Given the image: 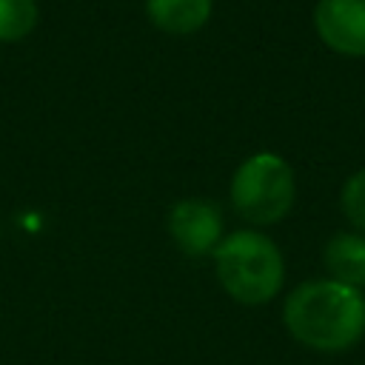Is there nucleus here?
I'll return each mask as SVG.
<instances>
[{
	"mask_svg": "<svg viewBox=\"0 0 365 365\" xmlns=\"http://www.w3.org/2000/svg\"><path fill=\"white\" fill-rule=\"evenodd\" d=\"M214 0H145L148 23L168 37H191L208 26Z\"/></svg>",
	"mask_w": 365,
	"mask_h": 365,
	"instance_id": "nucleus-6",
	"label": "nucleus"
},
{
	"mask_svg": "<svg viewBox=\"0 0 365 365\" xmlns=\"http://www.w3.org/2000/svg\"><path fill=\"white\" fill-rule=\"evenodd\" d=\"M228 202L248 228H268L282 222L297 202V177L277 151L248 154L231 174Z\"/></svg>",
	"mask_w": 365,
	"mask_h": 365,
	"instance_id": "nucleus-3",
	"label": "nucleus"
},
{
	"mask_svg": "<svg viewBox=\"0 0 365 365\" xmlns=\"http://www.w3.org/2000/svg\"><path fill=\"white\" fill-rule=\"evenodd\" d=\"M211 259L220 288L240 305H265L285 285V257L262 228L228 231Z\"/></svg>",
	"mask_w": 365,
	"mask_h": 365,
	"instance_id": "nucleus-2",
	"label": "nucleus"
},
{
	"mask_svg": "<svg viewBox=\"0 0 365 365\" xmlns=\"http://www.w3.org/2000/svg\"><path fill=\"white\" fill-rule=\"evenodd\" d=\"M322 262L331 279L365 288V234L359 231H339L334 234L322 248Z\"/></svg>",
	"mask_w": 365,
	"mask_h": 365,
	"instance_id": "nucleus-7",
	"label": "nucleus"
},
{
	"mask_svg": "<svg viewBox=\"0 0 365 365\" xmlns=\"http://www.w3.org/2000/svg\"><path fill=\"white\" fill-rule=\"evenodd\" d=\"M314 31L339 57H365V0H317Z\"/></svg>",
	"mask_w": 365,
	"mask_h": 365,
	"instance_id": "nucleus-5",
	"label": "nucleus"
},
{
	"mask_svg": "<svg viewBox=\"0 0 365 365\" xmlns=\"http://www.w3.org/2000/svg\"><path fill=\"white\" fill-rule=\"evenodd\" d=\"M168 237L174 248L191 259L211 257L220 240L225 237L222 208L202 197H182L168 208L165 217Z\"/></svg>",
	"mask_w": 365,
	"mask_h": 365,
	"instance_id": "nucleus-4",
	"label": "nucleus"
},
{
	"mask_svg": "<svg viewBox=\"0 0 365 365\" xmlns=\"http://www.w3.org/2000/svg\"><path fill=\"white\" fill-rule=\"evenodd\" d=\"M40 23L37 0H0V43L26 40Z\"/></svg>",
	"mask_w": 365,
	"mask_h": 365,
	"instance_id": "nucleus-8",
	"label": "nucleus"
},
{
	"mask_svg": "<svg viewBox=\"0 0 365 365\" xmlns=\"http://www.w3.org/2000/svg\"><path fill=\"white\" fill-rule=\"evenodd\" d=\"M339 208L345 214V220L351 222V231L365 234V168L354 171L342 191H339Z\"/></svg>",
	"mask_w": 365,
	"mask_h": 365,
	"instance_id": "nucleus-9",
	"label": "nucleus"
},
{
	"mask_svg": "<svg viewBox=\"0 0 365 365\" xmlns=\"http://www.w3.org/2000/svg\"><path fill=\"white\" fill-rule=\"evenodd\" d=\"M282 325L317 354H342L365 336V294L331 277L305 279L288 291Z\"/></svg>",
	"mask_w": 365,
	"mask_h": 365,
	"instance_id": "nucleus-1",
	"label": "nucleus"
}]
</instances>
